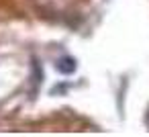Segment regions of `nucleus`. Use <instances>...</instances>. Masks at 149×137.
Here are the masks:
<instances>
[{
	"instance_id": "1",
	"label": "nucleus",
	"mask_w": 149,
	"mask_h": 137,
	"mask_svg": "<svg viewBox=\"0 0 149 137\" xmlns=\"http://www.w3.org/2000/svg\"><path fill=\"white\" fill-rule=\"evenodd\" d=\"M61 74H72L74 70H76V62L72 59V57H61V59H57V66H55Z\"/></svg>"
},
{
	"instance_id": "2",
	"label": "nucleus",
	"mask_w": 149,
	"mask_h": 137,
	"mask_svg": "<svg viewBox=\"0 0 149 137\" xmlns=\"http://www.w3.org/2000/svg\"><path fill=\"white\" fill-rule=\"evenodd\" d=\"M145 123H147V127H149V108H147V115H145Z\"/></svg>"
}]
</instances>
